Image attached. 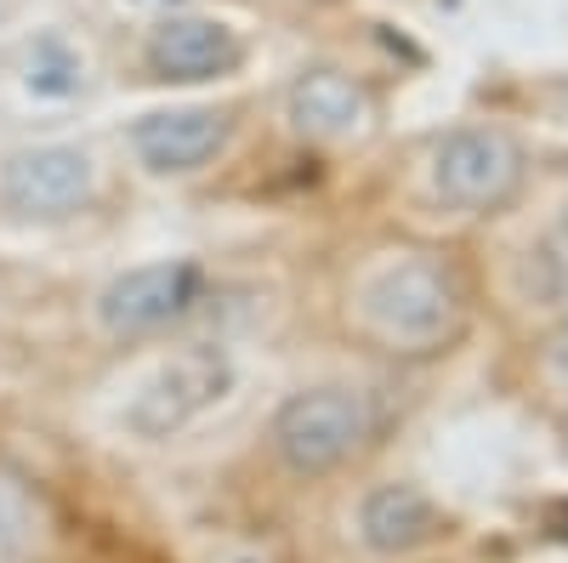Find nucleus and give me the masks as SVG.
Segmentation results:
<instances>
[{
  "label": "nucleus",
  "mask_w": 568,
  "mask_h": 563,
  "mask_svg": "<svg viewBox=\"0 0 568 563\" xmlns=\"http://www.w3.org/2000/svg\"><path fill=\"white\" fill-rule=\"evenodd\" d=\"M364 439H369V404L353 388L296 393L273 415V444L291 473H336Z\"/></svg>",
  "instance_id": "obj_1"
},
{
  "label": "nucleus",
  "mask_w": 568,
  "mask_h": 563,
  "mask_svg": "<svg viewBox=\"0 0 568 563\" xmlns=\"http://www.w3.org/2000/svg\"><path fill=\"white\" fill-rule=\"evenodd\" d=\"M455 279L426 262V257H404L387 262L382 273L364 285V319L375 324V336L404 342V348H426L449 331L455 319Z\"/></svg>",
  "instance_id": "obj_2"
},
{
  "label": "nucleus",
  "mask_w": 568,
  "mask_h": 563,
  "mask_svg": "<svg viewBox=\"0 0 568 563\" xmlns=\"http://www.w3.org/2000/svg\"><path fill=\"white\" fill-rule=\"evenodd\" d=\"M227 388H233V364L222 348H182L136 388V399L125 404V428L136 439H171L187 421H200Z\"/></svg>",
  "instance_id": "obj_3"
},
{
  "label": "nucleus",
  "mask_w": 568,
  "mask_h": 563,
  "mask_svg": "<svg viewBox=\"0 0 568 563\" xmlns=\"http://www.w3.org/2000/svg\"><path fill=\"white\" fill-rule=\"evenodd\" d=\"M524 182V154L511 149L506 131H455L433 154V188L438 200H449L455 211H495L511 200V188Z\"/></svg>",
  "instance_id": "obj_4"
},
{
  "label": "nucleus",
  "mask_w": 568,
  "mask_h": 563,
  "mask_svg": "<svg viewBox=\"0 0 568 563\" xmlns=\"http://www.w3.org/2000/svg\"><path fill=\"white\" fill-rule=\"evenodd\" d=\"M200 291H205L200 262H187V257L149 262V268H131V273L109 279V291L98 296V319L114 336H142V331H160V324L182 319L200 302Z\"/></svg>",
  "instance_id": "obj_5"
},
{
  "label": "nucleus",
  "mask_w": 568,
  "mask_h": 563,
  "mask_svg": "<svg viewBox=\"0 0 568 563\" xmlns=\"http://www.w3.org/2000/svg\"><path fill=\"white\" fill-rule=\"evenodd\" d=\"M91 154L69 149V143H52V149H23L7 160L0 171V194L18 217H74L85 200H91Z\"/></svg>",
  "instance_id": "obj_6"
},
{
  "label": "nucleus",
  "mask_w": 568,
  "mask_h": 563,
  "mask_svg": "<svg viewBox=\"0 0 568 563\" xmlns=\"http://www.w3.org/2000/svg\"><path fill=\"white\" fill-rule=\"evenodd\" d=\"M222 143H227V114L222 109H160V114H142L131 125L136 160L160 177H182V171L211 165L222 154Z\"/></svg>",
  "instance_id": "obj_7"
},
{
  "label": "nucleus",
  "mask_w": 568,
  "mask_h": 563,
  "mask_svg": "<svg viewBox=\"0 0 568 563\" xmlns=\"http://www.w3.org/2000/svg\"><path fill=\"white\" fill-rule=\"evenodd\" d=\"M240 58H245L240 34L216 18H171L149 34V69L160 80H182V86L216 80L240 69Z\"/></svg>",
  "instance_id": "obj_8"
},
{
  "label": "nucleus",
  "mask_w": 568,
  "mask_h": 563,
  "mask_svg": "<svg viewBox=\"0 0 568 563\" xmlns=\"http://www.w3.org/2000/svg\"><path fill=\"white\" fill-rule=\"evenodd\" d=\"M438 530H444V519H438L433 495L415 490V484H382V490H369L364 506H358V535H364L369 552H382V557L415 552Z\"/></svg>",
  "instance_id": "obj_9"
},
{
  "label": "nucleus",
  "mask_w": 568,
  "mask_h": 563,
  "mask_svg": "<svg viewBox=\"0 0 568 563\" xmlns=\"http://www.w3.org/2000/svg\"><path fill=\"white\" fill-rule=\"evenodd\" d=\"M291 120L307 137H324V143H342V137H358L369 125V98L364 86H353L336 69H313L291 86Z\"/></svg>",
  "instance_id": "obj_10"
},
{
  "label": "nucleus",
  "mask_w": 568,
  "mask_h": 563,
  "mask_svg": "<svg viewBox=\"0 0 568 563\" xmlns=\"http://www.w3.org/2000/svg\"><path fill=\"white\" fill-rule=\"evenodd\" d=\"M23 80H29L34 98H74V91L85 86V58L74 52L63 34H40V40L29 46Z\"/></svg>",
  "instance_id": "obj_11"
},
{
  "label": "nucleus",
  "mask_w": 568,
  "mask_h": 563,
  "mask_svg": "<svg viewBox=\"0 0 568 563\" xmlns=\"http://www.w3.org/2000/svg\"><path fill=\"white\" fill-rule=\"evenodd\" d=\"M23 541V501L0 484V552H12Z\"/></svg>",
  "instance_id": "obj_12"
},
{
  "label": "nucleus",
  "mask_w": 568,
  "mask_h": 563,
  "mask_svg": "<svg viewBox=\"0 0 568 563\" xmlns=\"http://www.w3.org/2000/svg\"><path fill=\"white\" fill-rule=\"evenodd\" d=\"M12 12H18V0H0V23H7Z\"/></svg>",
  "instance_id": "obj_13"
}]
</instances>
